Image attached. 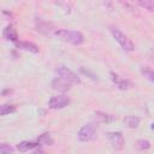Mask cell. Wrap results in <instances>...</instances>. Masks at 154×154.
Returning <instances> with one entry per match:
<instances>
[{
	"instance_id": "obj_2",
	"label": "cell",
	"mask_w": 154,
	"mask_h": 154,
	"mask_svg": "<svg viewBox=\"0 0 154 154\" xmlns=\"http://www.w3.org/2000/svg\"><path fill=\"white\" fill-rule=\"evenodd\" d=\"M109 30H111V34L113 35V37L116 38V41L120 45V47H122L124 51H126V52H131V51L135 49V46H134L132 41H131L125 34H123L118 28L111 26Z\"/></svg>"
},
{
	"instance_id": "obj_10",
	"label": "cell",
	"mask_w": 154,
	"mask_h": 154,
	"mask_svg": "<svg viewBox=\"0 0 154 154\" xmlns=\"http://www.w3.org/2000/svg\"><path fill=\"white\" fill-rule=\"evenodd\" d=\"M2 36L5 40L7 41H12V42H16L18 41V34L16 31V29L11 25H7L5 29H4V32H2Z\"/></svg>"
},
{
	"instance_id": "obj_17",
	"label": "cell",
	"mask_w": 154,
	"mask_h": 154,
	"mask_svg": "<svg viewBox=\"0 0 154 154\" xmlns=\"http://www.w3.org/2000/svg\"><path fill=\"white\" fill-rule=\"evenodd\" d=\"M13 148L7 144V143H0V153L2 154H8V153H13Z\"/></svg>"
},
{
	"instance_id": "obj_7",
	"label": "cell",
	"mask_w": 154,
	"mask_h": 154,
	"mask_svg": "<svg viewBox=\"0 0 154 154\" xmlns=\"http://www.w3.org/2000/svg\"><path fill=\"white\" fill-rule=\"evenodd\" d=\"M71 83H69L67 81H65L64 78L61 77H57L53 79L52 82V88L57 91H61V93H65V91H69L71 89Z\"/></svg>"
},
{
	"instance_id": "obj_4",
	"label": "cell",
	"mask_w": 154,
	"mask_h": 154,
	"mask_svg": "<svg viewBox=\"0 0 154 154\" xmlns=\"http://www.w3.org/2000/svg\"><path fill=\"white\" fill-rule=\"evenodd\" d=\"M57 73H58L59 77L64 78L65 81H67L71 84H79L81 83V78L73 71H71L70 69H67L66 66H59L57 69Z\"/></svg>"
},
{
	"instance_id": "obj_20",
	"label": "cell",
	"mask_w": 154,
	"mask_h": 154,
	"mask_svg": "<svg viewBox=\"0 0 154 154\" xmlns=\"http://www.w3.org/2000/svg\"><path fill=\"white\" fill-rule=\"evenodd\" d=\"M142 72H143L144 75H147V76H148V78H149L150 81H154V78H153V72H152L150 70H148V69H143V70H142Z\"/></svg>"
},
{
	"instance_id": "obj_6",
	"label": "cell",
	"mask_w": 154,
	"mask_h": 154,
	"mask_svg": "<svg viewBox=\"0 0 154 154\" xmlns=\"http://www.w3.org/2000/svg\"><path fill=\"white\" fill-rule=\"evenodd\" d=\"M107 138L108 142L111 143L112 148L116 150H120L124 147V137L122 135V132H108L107 134Z\"/></svg>"
},
{
	"instance_id": "obj_16",
	"label": "cell",
	"mask_w": 154,
	"mask_h": 154,
	"mask_svg": "<svg viewBox=\"0 0 154 154\" xmlns=\"http://www.w3.org/2000/svg\"><path fill=\"white\" fill-rule=\"evenodd\" d=\"M16 112V107L12 105H2L0 106V116H6L10 113Z\"/></svg>"
},
{
	"instance_id": "obj_11",
	"label": "cell",
	"mask_w": 154,
	"mask_h": 154,
	"mask_svg": "<svg viewBox=\"0 0 154 154\" xmlns=\"http://www.w3.org/2000/svg\"><path fill=\"white\" fill-rule=\"evenodd\" d=\"M94 116H95L96 122H99V123H111V122L117 119L116 116L107 114V113H103V112H95Z\"/></svg>"
},
{
	"instance_id": "obj_1",
	"label": "cell",
	"mask_w": 154,
	"mask_h": 154,
	"mask_svg": "<svg viewBox=\"0 0 154 154\" xmlns=\"http://www.w3.org/2000/svg\"><path fill=\"white\" fill-rule=\"evenodd\" d=\"M54 36H57L59 40L67 42L70 45H82L84 42V36L76 30H66V29H60V30H55L54 31Z\"/></svg>"
},
{
	"instance_id": "obj_5",
	"label": "cell",
	"mask_w": 154,
	"mask_h": 154,
	"mask_svg": "<svg viewBox=\"0 0 154 154\" xmlns=\"http://www.w3.org/2000/svg\"><path fill=\"white\" fill-rule=\"evenodd\" d=\"M69 103H70V99L66 95H58L51 97V100L48 101V107L52 109H61L66 107Z\"/></svg>"
},
{
	"instance_id": "obj_9",
	"label": "cell",
	"mask_w": 154,
	"mask_h": 154,
	"mask_svg": "<svg viewBox=\"0 0 154 154\" xmlns=\"http://www.w3.org/2000/svg\"><path fill=\"white\" fill-rule=\"evenodd\" d=\"M111 78H112L113 83H114L119 89H122V90H126V89H129V88H130V83H129V81H126V79L122 78V77H120V76H118L117 73L111 72Z\"/></svg>"
},
{
	"instance_id": "obj_13",
	"label": "cell",
	"mask_w": 154,
	"mask_h": 154,
	"mask_svg": "<svg viewBox=\"0 0 154 154\" xmlns=\"http://www.w3.org/2000/svg\"><path fill=\"white\" fill-rule=\"evenodd\" d=\"M38 146V142H29V141H23V142H20L18 146H17V149L19 150V152H22V153H24V152H28V150H31V149H34V148H36Z\"/></svg>"
},
{
	"instance_id": "obj_18",
	"label": "cell",
	"mask_w": 154,
	"mask_h": 154,
	"mask_svg": "<svg viewBox=\"0 0 154 154\" xmlns=\"http://www.w3.org/2000/svg\"><path fill=\"white\" fill-rule=\"evenodd\" d=\"M150 147V142L147 141V140H138L137 141V148L141 149V150H144V149H148Z\"/></svg>"
},
{
	"instance_id": "obj_12",
	"label": "cell",
	"mask_w": 154,
	"mask_h": 154,
	"mask_svg": "<svg viewBox=\"0 0 154 154\" xmlns=\"http://www.w3.org/2000/svg\"><path fill=\"white\" fill-rule=\"evenodd\" d=\"M141 119L138 117H135V116H126L124 118V124L126 128H130V129H135L138 126Z\"/></svg>"
},
{
	"instance_id": "obj_8",
	"label": "cell",
	"mask_w": 154,
	"mask_h": 154,
	"mask_svg": "<svg viewBox=\"0 0 154 154\" xmlns=\"http://www.w3.org/2000/svg\"><path fill=\"white\" fill-rule=\"evenodd\" d=\"M16 47L25 51V52H30V53H38V47L32 43V42H28V41H16Z\"/></svg>"
},
{
	"instance_id": "obj_3",
	"label": "cell",
	"mask_w": 154,
	"mask_h": 154,
	"mask_svg": "<svg viewBox=\"0 0 154 154\" xmlns=\"http://www.w3.org/2000/svg\"><path fill=\"white\" fill-rule=\"evenodd\" d=\"M97 125L95 123H89L85 124L81 128V130L78 131V140L81 142H89L95 137V132H96Z\"/></svg>"
},
{
	"instance_id": "obj_15",
	"label": "cell",
	"mask_w": 154,
	"mask_h": 154,
	"mask_svg": "<svg viewBox=\"0 0 154 154\" xmlns=\"http://www.w3.org/2000/svg\"><path fill=\"white\" fill-rule=\"evenodd\" d=\"M37 142L38 144H43V146H52L53 144V138L51 137V135L48 132L42 134L41 136L37 137Z\"/></svg>"
},
{
	"instance_id": "obj_19",
	"label": "cell",
	"mask_w": 154,
	"mask_h": 154,
	"mask_svg": "<svg viewBox=\"0 0 154 154\" xmlns=\"http://www.w3.org/2000/svg\"><path fill=\"white\" fill-rule=\"evenodd\" d=\"M79 70H81V72H82V73H84V75L89 76V77H90L93 81H96V79H97V76H96V75H95L93 71H90L89 69H85L84 66H81V69H79Z\"/></svg>"
},
{
	"instance_id": "obj_14",
	"label": "cell",
	"mask_w": 154,
	"mask_h": 154,
	"mask_svg": "<svg viewBox=\"0 0 154 154\" xmlns=\"http://www.w3.org/2000/svg\"><path fill=\"white\" fill-rule=\"evenodd\" d=\"M131 1L150 12L154 10V0H131Z\"/></svg>"
}]
</instances>
